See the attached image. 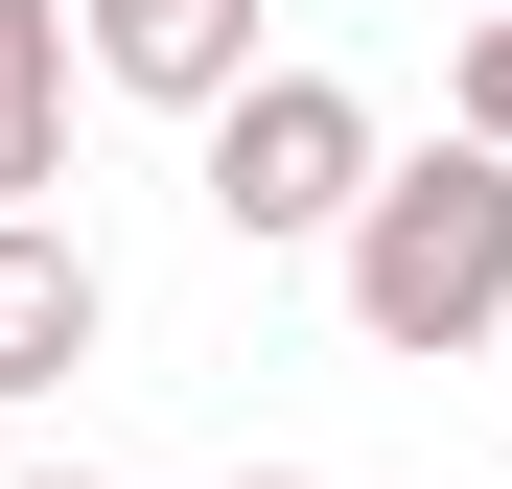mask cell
Segmentation results:
<instances>
[{
    "label": "cell",
    "mask_w": 512,
    "mask_h": 489,
    "mask_svg": "<svg viewBox=\"0 0 512 489\" xmlns=\"http://www.w3.org/2000/svg\"><path fill=\"white\" fill-rule=\"evenodd\" d=\"M70 489H94V466H70Z\"/></svg>",
    "instance_id": "cell-8"
},
{
    "label": "cell",
    "mask_w": 512,
    "mask_h": 489,
    "mask_svg": "<svg viewBox=\"0 0 512 489\" xmlns=\"http://www.w3.org/2000/svg\"><path fill=\"white\" fill-rule=\"evenodd\" d=\"M466 140L512 163V24H466Z\"/></svg>",
    "instance_id": "cell-6"
},
{
    "label": "cell",
    "mask_w": 512,
    "mask_h": 489,
    "mask_svg": "<svg viewBox=\"0 0 512 489\" xmlns=\"http://www.w3.org/2000/svg\"><path fill=\"white\" fill-rule=\"evenodd\" d=\"M47 373H94V233L0 210V396H47Z\"/></svg>",
    "instance_id": "cell-4"
},
{
    "label": "cell",
    "mask_w": 512,
    "mask_h": 489,
    "mask_svg": "<svg viewBox=\"0 0 512 489\" xmlns=\"http://www.w3.org/2000/svg\"><path fill=\"white\" fill-rule=\"evenodd\" d=\"M70 187V0H0V210Z\"/></svg>",
    "instance_id": "cell-5"
},
{
    "label": "cell",
    "mask_w": 512,
    "mask_h": 489,
    "mask_svg": "<svg viewBox=\"0 0 512 489\" xmlns=\"http://www.w3.org/2000/svg\"><path fill=\"white\" fill-rule=\"evenodd\" d=\"M233 489H303V466H233Z\"/></svg>",
    "instance_id": "cell-7"
},
{
    "label": "cell",
    "mask_w": 512,
    "mask_h": 489,
    "mask_svg": "<svg viewBox=\"0 0 512 489\" xmlns=\"http://www.w3.org/2000/svg\"><path fill=\"white\" fill-rule=\"evenodd\" d=\"M396 187V163H373V94H350V70H256V94L210 117V233H256V257H280V233H350Z\"/></svg>",
    "instance_id": "cell-2"
},
{
    "label": "cell",
    "mask_w": 512,
    "mask_h": 489,
    "mask_svg": "<svg viewBox=\"0 0 512 489\" xmlns=\"http://www.w3.org/2000/svg\"><path fill=\"white\" fill-rule=\"evenodd\" d=\"M350 326H373V350H489V326H512V163L489 140H419L396 187L350 210Z\"/></svg>",
    "instance_id": "cell-1"
},
{
    "label": "cell",
    "mask_w": 512,
    "mask_h": 489,
    "mask_svg": "<svg viewBox=\"0 0 512 489\" xmlns=\"http://www.w3.org/2000/svg\"><path fill=\"white\" fill-rule=\"evenodd\" d=\"M94 70H117V94H163V117H233L280 47H256V0H94Z\"/></svg>",
    "instance_id": "cell-3"
}]
</instances>
